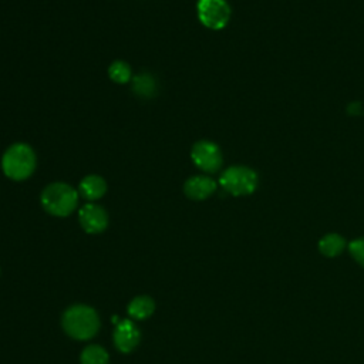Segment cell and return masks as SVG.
<instances>
[{
  "label": "cell",
  "mask_w": 364,
  "mask_h": 364,
  "mask_svg": "<svg viewBox=\"0 0 364 364\" xmlns=\"http://www.w3.org/2000/svg\"><path fill=\"white\" fill-rule=\"evenodd\" d=\"M81 364H108V353L97 344H91L82 350Z\"/></svg>",
  "instance_id": "obj_15"
},
{
  "label": "cell",
  "mask_w": 364,
  "mask_h": 364,
  "mask_svg": "<svg viewBox=\"0 0 364 364\" xmlns=\"http://www.w3.org/2000/svg\"><path fill=\"white\" fill-rule=\"evenodd\" d=\"M155 310V303L148 296H138L128 304V314L132 318L144 320L149 317Z\"/></svg>",
  "instance_id": "obj_11"
},
{
  "label": "cell",
  "mask_w": 364,
  "mask_h": 364,
  "mask_svg": "<svg viewBox=\"0 0 364 364\" xmlns=\"http://www.w3.org/2000/svg\"><path fill=\"white\" fill-rule=\"evenodd\" d=\"M191 159L196 168L206 173H213L222 168L223 155L220 148L208 139L196 141L191 148Z\"/></svg>",
  "instance_id": "obj_6"
},
{
  "label": "cell",
  "mask_w": 364,
  "mask_h": 364,
  "mask_svg": "<svg viewBox=\"0 0 364 364\" xmlns=\"http://www.w3.org/2000/svg\"><path fill=\"white\" fill-rule=\"evenodd\" d=\"M37 165L34 149L26 142L11 144L1 156V171L6 178L21 182L28 179Z\"/></svg>",
  "instance_id": "obj_1"
},
{
  "label": "cell",
  "mask_w": 364,
  "mask_h": 364,
  "mask_svg": "<svg viewBox=\"0 0 364 364\" xmlns=\"http://www.w3.org/2000/svg\"><path fill=\"white\" fill-rule=\"evenodd\" d=\"M78 220L81 228L91 235L101 233L108 226V215L105 209L95 202H88L80 208Z\"/></svg>",
  "instance_id": "obj_7"
},
{
  "label": "cell",
  "mask_w": 364,
  "mask_h": 364,
  "mask_svg": "<svg viewBox=\"0 0 364 364\" xmlns=\"http://www.w3.org/2000/svg\"><path fill=\"white\" fill-rule=\"evenodd\" d=\"M132 90L141 97H152L155 94V80L148 73H141L132 78Z\"/></svg>",
  "instance_id": "obj_14"
},
{
  "label": "cell",
  "mask_w": 364,
  "mask_h": 364,
  "mask_svg": "<svg viewBox=\"0 0 364 364\" xmlns=\"http://www.w3.org/2000/svg\"><path fill=\"white\" fill-rule=\"evenodd\" d=\"M199 21L210 30H222L230 18V7L226 0H198Z\"/></svg>",
  "instance_id": "obj_5"
},
{
  "label": "cell",
  "mask_w": 364,
  "mask_h": 364,
  "mask_svg": "<svg viewBox=\"0 0 364 364\" xmlns=\"http://www.w3.org/2000/svg\"><path fill=\"white\" fill-rule=\"evenodd\" d=\"M348 250H350L351 256L358 262V264H361L364 267V237H358V239L353 240L348 245Z\"/></svg>",
  "instance_id": "obj_16"
},
{
  "label": "cell",
  "mask_w": 364,
  "mask_h": 364,
  "mask_svg": "<svg viewBox=\"0 0 364 364\" xmlns=\"http://www.w3.org/2000/svg\"><path fill=\"white\" fill-rule=\"evenodd\" d=\"M259 183L257 173L245 165H232L226 168L219 176V185L233 196L250 195L256 191Z\"/></svg>",
  "instance_id": "obj_4"
},
{
  "label": "cell",
  "mask_w": 364,
  "mask_h": 364,
  "mask_svg": "<svg viewBox=\"0 0 364 364\" xmlns=\"http://www.w3.org/2000/svg\"><path fill=\"white\" fill-rule=\"evenodd\" d=\"M344 246H346L344 239L337 233H328L323 236L321 240L318 242V250L327 257H334L340 255Z\"/></svg>",
  "instance_id": "obj_12"
},
{
  "label": "cell",
  "mask_w": 364,
  "mask_h": 364,
  "mask_svg": "<svg viewBox=\"0 0 364 364\" xmlns=\"http://www.w3.org/2000/svg\"><path fill=\"white\" fill-rule=\"evenodd\" d=\"M78 198V191H75L71 185L65 182H53L41 191L40 202L47 213L64 218L75 210Z\"/></svg>",
  "instance_id": "obj_2"
},
{
  "label": "cell",
  "mask_w": 364,
  "mask_h": 364,
  "mask_svg": "<svg viewBox=\"0 0 364 364\" xmlns=\"http://www.w3.org/2000/svg\"><path fill=\"white\" fill-rule=\"evenodd\" d=\"M216 181L208 175H193L183 183V193L192 200H205L215 193Z\"/></svg>",
  "instance_id": "obj_8"
},
{
  "label": "cell",
  "mask_w": 364,
  "mask_h": 364,
  "mask_svg": "<svg viewBox=\"0 0 364 364\" xmlns=\"http://www.w3.org/2000/svg\"><path fill=\"white\" fill-rule=\"evenodd\" d=\"M107 192V182L101 175L90 173L84 176L78 183V195L88 202L101 199Z\"/></svg>",
  "instance_id": "obj_10"
},
{
  "label": "cell",
  "mask_w": 364,
  "mask_h": 364,
  "mask_svg": "<svg viewBox=\"0 0 364 364\" xmlns=\"http://www.w3.org/2000/svg\"><path fill=\"white\" fill-rule=\"evenodd\" d=\"M108 77L117 84H127L132 78V68L124 60H115L108 67Z\"/></svg>",
  "instance_id": "obj_13"
},
{
  "label": "cell",
  "mask_w": 364,
  "mask_h": 364,
  "mask_svg": "<svg viewBox=\"0 0 364 364\" xmlns=\"http://www.w3.org/2000/svg\"><path fill=\"white\" fill-rule=\"evenodd\" d=\"M63 327L70 337L75 340H88L97 334L100 318L92 307L75 304L64 311Z\"/></svg>",
  "instance_id": "obj_3"
},
{
  "label": "cell",
  "mask_w": 364,
  "mask_h": 364,
  "mask_svg": "<svg viewBox=\"0 0 364 364\" xmlns=\"http://www.w3.org/2000/svg\"><path fill=\"white\" fill-rule=\"evenodd\" d=\"M114 343L121 353H131L139 343V331L136 326L128 318L119 320L114 331Z\"/></svg>",
  "instance_id": "obj_9"
}]
</instances>
